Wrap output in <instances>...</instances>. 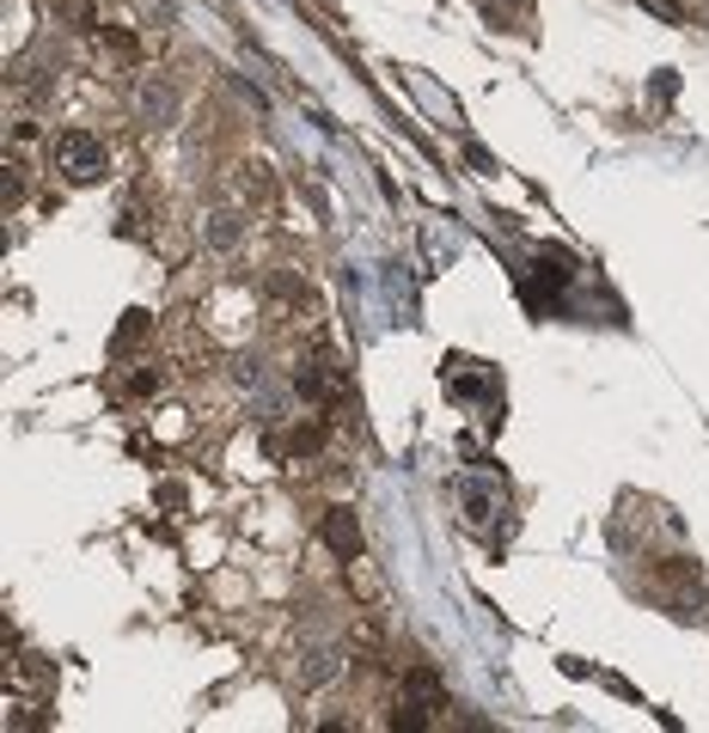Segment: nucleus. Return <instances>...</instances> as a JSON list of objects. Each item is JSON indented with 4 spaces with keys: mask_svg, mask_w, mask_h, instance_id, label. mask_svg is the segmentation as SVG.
Returning <instances> with one entry per match:
<instances>
[{
    "mask_svg": "<svg viewBox=\"0 0 709 733\" xmlns=\"http://www.w3.org/2000/svg\"><path fill=\"white\" fill-rule=\"evenodd\" d=\"M55 171H62L67 183H98L110 171V153H105V141H98V135L62 129V135H55Z\"/></svg>",
    "mask_w": 709,
    "mask_h": 733,
    "instance_id": "obj_1",
    "label": "nucleus"
},
{
    "mask_svg": "<svg viewBox=\"0 0 709 733\" xmlns=\"http://www.w3.org/2000/svg\"><path fill=\"white\" fill-rule=\"evenodd\" d=\"M325 544L337 550L342 563H354V556H361V520H354V508H330L325 513Z\"/></svg>",
    "mask_w": 709,
    "mask_h": 733,
    "instance_id": "obj_2",
    "label": "nucleus"
},
{
    "mask_svg": "<svg viewBox=\"0 0 709 733\" xmlns=\"http://www.w3.org/2000/svg\"><path fill=\"white\" fill-rule=\"evenodd\" d=\"M269 458H313L318 446H325V422H294V434L288 440H276V434H269Z\"/></svg>",
    "mask_w": 709,
    "mask_h": 733,
    "instance_id": "obj_3",
    "label": "nucleus"
},
{
    "mask_svg": "<svg viewBox=\"0 0 709 733\" xmlns=\"http://www.w3.org/2000/svg\"><path fill=\"white\" fill-rule=\"evenodd\" d=\"M141 117L147 123H171V117H178V92H171L166 79H141Z\"/></svg>",
    "mask_w": 709,
    "mask_h": 733,
    "instance_id": "obj_4",
    "label": "nucleus"
},
{
    "mask_svg": "<svg viewBox=\"0 0 709 733\" xmlns=\"http://www.w3.org/2000/svg\"><path fill=\"white\" fill-rule=\"evenodd\" d=\"M404 691L416 697L422 709H428V703H441V697H447V691H441V672H434V667H410V672H404Z\"/></svg>",
    "mask_w": 709,
    "mask_h": 733,
    "instance_id": "obj_5",
    "label": "nucleus"
},
{
    "mask_svg": "<svg viewBox=\"0 0 709 733\" xmlns=\"http://www.w3.org/2000/svg\"><path fill=\"white\" fill-rule=\"evenodd\" d=\"M147 325H154V318H147V312H123V325H117V342H110V349H117V354H129L135 342L147 337Z\"/></svg>",
    "mask_w": 709,
    "mask_h": 733,
    "instance_id": "obj_6",
    "label": "nucleus"
},
{
    "mask_svg": "<svg viewBox=\"0 0 709 733\" xmlns=\"http://www.w3.org/2000/svg\"><path fill=\"white\" fill-rule=\"evenodd\" d=\"M19 196H25V166H19V159H7V166H0V202H7V209H19Z\"/></svg>",
    "mask_w": 709,
    "mask_h": 733,
    "instance_id": "obj_7",
    "label": "nucleus"
},
{
    "mask_svg": "<svg viewBox=\"0 0 709 733\" xmlns=\"http://www.w3.org/2000/svg\"><path fill=\"white\" fill-rule=\"evenodd\" d=\"M209 238H214L221 251H233V245H239V214H214V221H209Z\"/></svg>",
    "mask_w": 709,
    "mask_h": 733,
    "instance_id": "obj_8",
    "label": "nucleus"
},
{
    "mask_svg": "<svg viewBox=\"0 0 709 733\" xmlns=\"http://www.w3.org/2000/svg\"><path fill=\"white\" fill-rule=\"evenodd\" d=\"M19 672H25V684H38V691H43V684H55V667L43 655H25V660H19Z\"/></svg>",
    "mask_w": 709,
    "mask_h": 733,
    "instance_id": "obj_9",
    "label": "nucleus"
},
{
    "mask_svg": "<svg viewBox=\"0 0 709 733\" xmlns=\"http://www.w3.org/2000/svg\"><path fill=\"white\" fill-rule=\"evenodd\" d=\"M19 86H25L31 98H43V92H50V67H43V62H25V67H19Z\"/></svg>",
    "mask_w": 709,
    "mask_h": 733,
    "instance_id": "obj_10",
    "label": "nucleus"
},
{
    "mask_svg": "<svg viewBox=\"0 0 709 733\" xmlns=\"http://www.w3.org/2000/svg\"><path fill=\"white\" fill-rule=\"evenodd\" d=\"M392 727H404V733H422V727H428V715H422V703H416V697H410V703L392 715Z\"/></svg>",
    "mask_w": 709,
    "mask_h": 733,
    "instance_id": "obj_11",
    "label": "nucleus"
},
{
    "mask_svg": "<svg viewBox=\"0 0 709 733\" xmlns=\"http://www.w3.org/2000/svg\"><path fill=\"white\" fill-rule=\"evenodd\" d=\"M7 727H50V715H38V703H19L7 709Z\"/></svg>",
    "mask_w": 709,
    "mask_h": 733,
    "instance_id": "obj_12",
    "label": "nucleus"
},
{
    "mask_svg": "<svg viewBox=\"0 0 709 733\" xmlns=\"http://www.w3.org/2000/svg\"><path fill=\"white\" fill-rule=\"evenodd\" d=\"M62 13H67V19H74V25H80V31H93V25H98V13H93V0H62Z\"/></svg>",
    "mask_w": 709,
    "mask_h": 733,
    "instance_id": "obj_13",
    "label": "nucleus"
},
{
    "mask_svg": "<svg viewBox=\"0 0 709 733\" xmlns=\"http://www.w3.org/2000/svg\"><path fill=\"white\" fill-rule=\"evenodd\" d=\"M184 501H190V489H184V484H159V508H171V513H178Z\"/></svg>",
    "mask_w": 709,
    "mask_h": 733,
    "instance_id": "obj_14",
    "label": "nucleus"
},
{
    "mask_svg": "<svg viewBox=\"0 0 709 733\" xmlns=\"http://www.w3.org/2000/svg\"><path fill=\"white\" fill-rule=\"evenodd\" d=\"M159 385H166V373L154 366V373H135V385H129V392H135V397H147V392H159Z\"/></svg>",
    "mask_w": 709,
    "mask_h": 733,
    "instance_id": "obj_15",
    "label": "nucleus"
},
{
    "mask_svg": "<svg viewBox=\"0 0 709 733\" xmlns=\"http://www.w3.org/2000/svg\"><path fill=\"white\" fill-rule=\"evenodd\" d=\"M306 679H330V655H325V648H318V655H306Z\"/></svg>",
    "mask_w": 709,
    "mask_h": 733,
    "instance_id": "obj_16",
    "label": "nucleus"
},
{
    "mask_svg": "<svg viewBox=\"0 0 709 733\" xmlns=\"http://www.w3.org/2000/svg\"><path fill=\"white\" fill-rule=\"evenodd\" d=\"M673 92H679V79H673L667 67H660V74H655V98H673Z\"/></svg>",
    "mask_w": 709,
    "mask_h": 733,
    "instance_id": "obj_17",
    "label": "nucleus"
},
{
    "mask_svg": "<svg viewBox=\"0 0 709 733\" xmlns=\"http://www.w3.org/2000/svg\"><path fill=\"white\" fill-rule=\"evenodd\" d=\"M484 7H496V0H484ZM520 7H532V0H520Z\"/></svg>",
    "mask_w": 709,
    "mask_h": 733,
    "instance_id": "obj_18",
    "label": "nucleus"
}]
</instances>
